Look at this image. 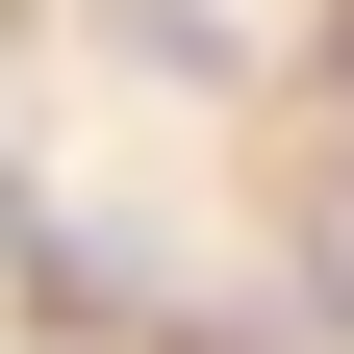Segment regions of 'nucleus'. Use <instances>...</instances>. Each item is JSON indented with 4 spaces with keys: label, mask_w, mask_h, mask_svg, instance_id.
Listing matches in <instances>:
<instances>
[{
    "label": "nucleus",
    "mask_w": 354,
    "mask_h": 354,
    "mask_svg": "<svg viewBox=\"0 0 354 354\" xmlns=\"http://www.w3.org/2000/svg\"><path fill=\"white\" fill-rule=\"evenodd\" d=\"M329 102H354V26H329Z\"/></svg>",
    "instance_id": "obj_1"
}]
</instances>
